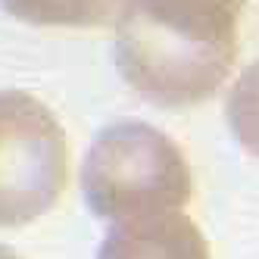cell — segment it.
<instances>
[{
  "label": "cell",
  "instance_id": "6da1fadb",
  "mask_svg": "<svg viewBox=\"0 0 259 259\" xmlns=\"http://www.w3.org/2000/svg\"><path fill=\"white\" fill-rule=\"evenodd\" d=\"M247 0H128L116 22V66L159 106L212 97L237 57Z\"/></svg>",
  "mask_w": 259,
  "mask_h": 259
},
{
  "label": "cell",
  "instance_id": "7a4b0ae2",
  "mask_svg": "<svg viewBox=\"0 0 259 259\" xmlns=\"http://www.w3.org/2000/svg\"><path fill=\"white\" fill-rule=\"evenodd\" d=\"M194 181L181 147L156 125L119 119L97 132L81 162V194L100 219L128 222L175 212Z\"/></svg>",
  "mask_w": 259,
  "mask_h": 259
},
{
  "label": "cell",
  "instance_id": "3957f363",
  "mask_svg": "<svg viewBox=\"0 0 259 259\" xmlns=\"http://www.w3.org/2000/svg\"><path fill=\"white\" fill-rule=\"evenodd\" d=\"M69 178L60 119L25 91H0V228L44 215Z\"/></svg>",
  "mask_w": 259,
  "mask_h": 259
},
{
  "label": "cell",
  "instance_id": "277c9868",
  "mask_svg": "<svg viewBox=\"0 0 259 259\" xmlns=\"http://www.w3.org/2000/svg\"><path fill=\"white\" fill-rule=\"evenodd\" d=\"M97 259H212L209 244L184 212H156L116 222Z\"/></svg>",
  "mask_w": 259,
  "mask_h": 259
},
{
  "label": "cell",
  "instance_id": "5b68a950",
  "mask_svg": "<svg viewBox=\"0 0 259 259\" xmlns=\"http://www.w3.org/2000/svg\"><path fill=\"white\" fill-rule=\"evenodd\" d=\"M7 13L31 25H69L97 28L119 22L128 0H0Z\"/></svg>",
  "mask_w": 259,
  "mask_h": 259
},
{
  "label": "cell",
  "instance_id": "8992f818",
  "mask_svg": "<svg viewBox=\"0 0 259 259\" xmlns=\"http://www.w3.org/2000/svg\"><path fill=\"white\" fill-rule=\"evenodd\" d=\"M225 116L244 150L259 156V60L240 69V75L234 78L225 97Z\"/></svg>",
  "mask_w": 259,
  "mask_h": 259
},
{
  "label": "cell",
  "instance_id": "52a82bcc",
  "mask_svg": "<svg viewBox=\"0 0 259 259\" xmlns=\"http://www.w3.org/2000/svg\"><path fill=\"white\" fill-rule=\"evenodd\" d=\"M0 259H22V256L16 253V250H10V247H4V244H0Z\"/></svg>",
  "mask_w": 259,
  "mask_h": 259
}]
</instances>
